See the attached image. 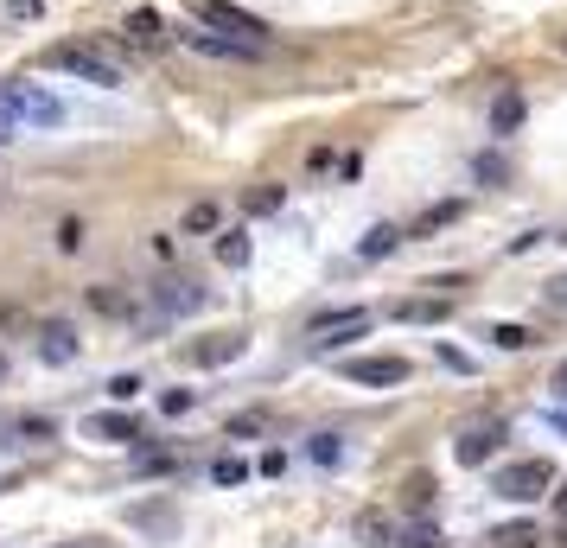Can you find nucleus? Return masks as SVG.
Segmentation results:
<instances>
[{
	"label": "nucleus",
	"instance_id": "nucleus-3",
	"mask_svg": "<svg viewBox=\"0 0 567 548\" xmlns=\"http://www.w3.org/2000/svg\"><path fill=\"white\" fill-rule=\"evenodd\" d=\"M204 300H211V287H204L198 274H173V281L153 287V319L173 325V319H185V313H198Z\"/></svg>",
	"mask_w": 567,
	"mask_h": 548
},
{
	"label": "nucleus",
	"instance_id": "nucleus-4",
	"mask_svg": "<svg viewBox=\"0 0 567 548\" xmlns=\"http://www.w3.org/2000/svg\"><path fill=\"white\" fill-rule=\"evenodd\" d=\"M198 26H211V32H230V39H243V45H268V26L255 20V13L230 7V0H204V7H198Z\"/></svg>",
	"mask_w": 567,
	"mask_h": 548
},
{
	"label": "nucleus",
	"instance_id": "nucleus-5",
	"mask_svg": "<svg viewBox=\"0 0 567 548\" xmlns=\"http://www.w3.org/2000/svg\"><path fill=\"white\" fill-rule=\"evenodd\" d=\"M0 96H7V109L20 115V122H39V128H58L64 122V102L45 96L39 83H0Z\"/></svg>",
	"mask_w": 567,
	"mask_h": 548
},
{
	"label": "nucleus",
	"instance_id": "nucleus-17",
	"mask_svg": "<svg viewBox=\"0 0 567 548\" xmlns=\"http://www.w3.org/2000/svg\"><path fill=\"white\" fill-rule=\"evenodd\" d=\"M395 243H402V230H395V224H376L364 243H357V255H364V262H383V255H395Z\"/></svg>",
	"mask_w": 567,
	"mask_h": 548
},
{
	"label": "nucleus",
	"instance_id": "nucleus-7",
	"mask_svg": "<svg viewBox=\"0 0 567 548\" xmlns=\"http://www.w3.org/2000/svg\"><path fill=\"white\" fill-rule=\"evenodd\" d=\"M179 39L192 45L198 58H230V64H249L255 51H262V45H243V39H230V32H211V26H185Z\"/></svg>",
	"mask_w": 567,
	"mask_h": 548
},
{
	"label": "nucleus",
	"instance_id": "nucleus-10",
	"mask_svg": "<svg viewBox=\"0 0 567 548\" xmlns=\"http://www.w3.org/2000/svg\"><path fill=\"white\" fill-rule=\"evenodd\" d=\"M446 313H453V300H446V294H421V300H395V319H402V325H440Z\"/></svg>",
	"mask_w": 567,
	"mask_h": 548
},
{
	"label": "nucleus",
	"instance_id": "nucleus-6",
	"mask_svg": "<svg viewBox=\"0 0 567 548\" xmlns=\"http://www.w3.org/2000/svg\"><path fill=\"white\" fill-rule=\"evenodd\" d=\"M510 440V427L497 421V415H485V421H472V427H459V440H453V459L459 466H485V459L497 453Z\"/></svg>",
	"mask_w": 567,
	"mask_h": 548
},
{
	"label": "nucleus",
	"instance_id": "nucleus-34",
	"mask_svg": "<svg viewBox=\"0 0 567 548\" xmlns=\"http://www.w3.org/2000/svg\"><path fill=\"white\" fill-rule=\"evenodd\" d=\"M26 325H32V319L20 313V306H7V300H0V332H26Z\"/></svg>",
	"mask_w": 567,
	"mask_h": 548
},
{
	"label": "nucleus",
	"instance_id": "nucleus-24",
	"mask_svg": "<svg viewBox=\"0 0 567 548\" xmlns=\"http://www.w3.org/2000/svg\"><path fill=\"white\" fill-rule=\"evenodd\" d=\"M491 345L497 351H529V345H536V332H529V325H491Z\"/></svg>",
	"mask_w": 567,
	"mask_h": 548
},
{
	"label": "nucleus",
	"instance_id": "nucleus-30",
	"mask_svg": "<svg viewBox=\"0 0 567 548\" xmlns=\"http://www.w3.org/2000/svg\"><path fill=\"white\" fill-rule=\"evenodd\" d=\"M58 249H83V217H64L58 224Z\"/></svg>",
	"mask_w": 567,
	"mask_h": 548
},
{
	"label": "nucleus",
	"instance_id": "nucleus-14",
	"mask_svg": "<svg viewBox=\"0 0 567 548\" xmlns=\"http://www.w3.org/2000/svg\"><path fill=\"white\" fill-rule=\"evenodd\" d=\"M223 230V204L217 198H192L185 204V236H217Z\"/></svg>",
	"mask_w": 567,
	"mask_h": 548
},
{
	"label": "nucleus",
	"instance_id": "nucleus-1",
	"mask_svg": "<svg viewBox=\"0 0 567 548\" xmlns=\"http://www.w3.org/2000/svg\"><path fill=\"white\" fill-rule=\"evenodd\" d=\"M45 64H51V71H64V77H77V83H96V90H115V83H122V64H115L96 39L45 45Z\"/></svg>",
	"mask_w": 567,
	"mask_h": 548
},
{
	"label": "nucleus",
	"instance_id": "nucleus-43",
	"mask_svg": "<svg viewBox=\"0 0 567 548\" xmlns=\"http://www.w3.org/2000/svg\"><path fill=\"white\" fill-rule=\"evenodd\" d=\"M0 383H7V351H0Z\"/></svg>",
	"mask_w": 567,
	"mask_h": 548
},
{
	"label": "nucleus",
	"instance_id": "nucleus-26",
	"mask_svg": "<svg viewBox=\"0 0 567 548\" xmlns=\"http://www.w3.org/2000/svg\"><path fill=\"white\" fill-rule=\"evenodd\" d=\"M134 466H141V472H173V453H166V447H141V453H134Z\"/></svg>",
	"mask_w": 567,
	"mask_h": 548
},
{
	"label": "nucleus",
	"instance_id": "nucleus-38",
	"mask_svg": "<svg viewBox=\"0 0 567 548\" xmlns=\"http://www.w3.org/2000/svg\"><path fill=\"white\" fill-rule=\"evenodd\" d=\"M440 364H446V370H466V376H472V364H466V351H453V345H440Z\"/></svg>",
	"mask_w": 567,
	"mask_h": 548
},
{
	"label": "nucleus",
	"instance_id": "nucleus-42",
	"mask_svg": "<svg viewBox=\"0 0 567 548\" xmlns=\"http://www.w3.org/2000/svg\"><path fill=\"white\" fill-rule=\"evenodd\" d=\"M555 396L567 402V357H561V370H555Z\"/></svg>",
	"mask_w": 567,
	"mask_h": 548
},
{
	"label": "nucleus",
	"instance_id": "nucleus-35",
	"mask_svg": "<svg viewBox=\"0 0 567 548\" xmlns=\"http://www.w3.org/2000/svg\"><path fill=\"white\" fill-rule=\"evenodd\" d=\"M13 134H20V115H13V109H7V96H0V147H7Z\"/></svg>",
	"mask_w": 567,
	"mask_h": 548
},
{
	"label": "nucleus",
	"instance_id": "nucleus-13",
	"mask_svg": "<svg viewBox=\"0 0 567 548\" xmlns=\"http://www.w3.org/2000/svg\"><path fill=\"white\" fill-rule=\"evenodd\" d=\"M523 90H497V102H491V134H517L523 128Z\"/></svg>",
	"mask_w": 567,
	"mask_h": 548
},
{
	"label": "nucleus",
	"instance_id": "nucleus-37",
	"mask_svg": "<svg viewBox=\"0 0 567 548\" xmlns=\"http://www.w3.org/2000/svg\"><path fill=\"white\" fill-rule=\"evenodd\" d=\"M402 491H408V504H427V498H434V478H408Z\"/></svg>",
	"mask_w": 567,
	"mask_h": 548
},
{
	"label": "nucleus",
	"instance_id": "nucleus-15",
	"mask_svg": "<svg viewBox=\"0 0 567 548\" xmlns=\"http://www.w3.org/2000/svg\"><path fill=\"white\" fill-rule=\"evenodd\" d=\"M364 332H370V313L351 319V325H332V332H313V351H345V345H357Z\"/></svg>",
	"mask_w": 567,
	"mask_h": 548
},
{
	"label": "nucleus",
	"instance_id": "nucleus-27",
	"mask_svg": "<svg viewBox=\"0 0 567 548\" xmlns=\"http://www.w3.org/2000/svg\"><path fill=\"white\" fill-rule=\"evenodd\" d=\"M402 548H440V529H434V523H415V529H402Z\"/></svg>",
	"mask_w": 567,
	"mask_h": 548
},
{
	"label": "nucleus",
	"instance_id": "nucleus-31",
	"mask_svg": "<svg viewBox=\"0 0 567 548\" xmlns=\"http://www.w3.org/2000/svg\"><path fill=\"white\" fill-rule=\"evenodd\" d=\"M39 13H45V0H7V20H39Z\"/></svg>",
	"mask_w": 567,
	"mask_h": 548
},
{
	"label": "nucleus",
	"instance_id": "nucleus-41",
	"mask_svg": "<svg viewBox=\"0 0 567 548\" xmlns=\"http://www.w3.org/2000/svg\"><path fill=\"white\" fill-rule=\"evenodd\" d=\"M548 498H555V517L567 523V485H555V491H548Z\"/></svg>",
	"mask_w": 567,
	"mask_h": 548
},
{
	"label": "nucleus",
	"instance_id": "nucleus-19",
	"mask_svg": "<svg viewBox=\"0 0 567 548\" xmlns=\"http://www.w3.org/2000/svg\"><path fill=\"white\" fill-rule=\"evenodd\" d=\"M491 542L497 548H542V529L536 523H504V529H491Z\"/></svg>",
	"mask_w": 567,
	"mask_h": 548
},
{
	"label": "nucleus",
	"instance_id": "nucleus-21",
	"mask_svg": "<svg viewBox=\"0 0 567 548\" xmlns=\"http://www.w3.org/2000/svg\"><path fill=\"white\" fill-rule=\"evenodd\" d=\"M217 262L223 268H243L249 262V236L243 230H217Z\"/></svg>",
	"mask_w": 567,
	"mask_h": 548
},
{
	"label": "nucleus",
	"instance_id": "nucleus-22",
	"mask_svg": "<svg viewBox=\"0 0 567 548\" xmlns=\"http://www.w3.org/2000/svg\"><path fill=\"white\" fill-rule=\"evenodd\" d=\"M243 338H217V345H192V364H236Z\"/></svg>",
	"mask_w": 567,
	"mask_h": 548
},
{
	"label": "nucleus",
	"instance_id": "nucleus-39",
	"mask_svg": "<svg viewBox=\"0 0 567 548\" xmlns=\"http://www.w3.org/2000/svg\"><path fill=\"white\" fill-rule=\"evenodd\" d=\"M313 459H319V466H332V459H338V440H332V434L313 440Z\"/></svg>",
	"mask_w": 567,
	"mask_h": 548
},
{
	"label": "nucleus",
	"instance_id": "nucleus-36",
	"mask_svg": "<svg viewBox=\"0 0 567 548\" xmlns=\"http://www.w3.org/2000/svg\"><path fill=\"white\" fill-rule=\"evenodd\" d=\"M20 434H32V440H51V434H58V427H51L45 415H26V421H20Z\"/></svg>",
	"mask_w": 567,
	"mask_h": 548
},
{
	"label": "nucleus",
	"instance_id": "nucleus-2",
	"mask_svg": "<svg viewBox=\"0 0 567 548\" xmlns=\"http://www.w3.org/2000/svg\"><path fill=\"white\" fill-rule=\"evenodd\" d=\"M555 491V459H517L510 472H497V498L510 504H536Z\"/></svg>",
	"mask_w": 567,
	"mask_h": 548
},
{
	"label": "nucleus",
	"instance_id": "nucleus-11",
	"mask_svg": "<svg viewBox=\"0 0 567 548\" xmlns=\"http://www.w3.org/2000/svg\"><path fill=\"white\" fill-rule=\"evenodd\" d=\"M39 357H45V364H71V357H77V332L64 319L39 325Z\"/></svg>",
	"mask_w": 567,
	"mask_h": 548
},
{
	"label": "nucleus",
	"instance_id": "nucleus-16",
	"mask_svg": "<svg viewBox=\"0 0 567 548\" xmlns=\"http://www.w3.org/2000/svg\"><path fill=\"white\" fill-rule=\"evenodd\" d=\"M83 300H90V306H96L102 319H128V306H134V300L122 294V287H109V281H102V287H90V294H83Z\"/></svg>",
	"mask_w": 567,
	"mask_h": 548
},
{
	"label": "nucleus",
	"instance_id": "nucleus-25",
	"mask_svg": "<svg viewBox=\"0 0 567 548\" xmlns=\"http://www.w3.org/2000/svg\"><path fill=\"white\" fill-rule=\"evenodd\" d=\"M281 185H255V192H243V204H249V217H268V211H281Z\"/></svg>",
	"mask_w": 567,
	"mask_h": 548
},
{
	"label": "nucleus",
	"instance_id": "nucleus-33",
	"mask_svg": "<svg viewBox=\"0 0 567 548\" xmlns=\"http://www.w3.org/2000/svg\"><path fill=\"white\" fill-rule=\"evenodd\" d=\"M109 396H115V402H134V396H141V376H115Z\"/></svg>",
	"mask_w": 567,
	"mask_h": 548
},
{
	"label": "nucleus",
	"instance_id": "nucleus-9",
	"mask_svg": "<svg viewBox=\"0 0 567 548\" xmlns=\"http://www.w3.org/2000/svg\"><path fill=\"white\" fill-rule=\"evenodd\" d=\"M345 376L364 389H395V383H408V357H351Z\"/></svg>",
	"mask_w": 567,
	"mask_h": 548
},
{
	"label": "nucleus",
	"instance_id": "nucleus-12",
	"mask_svg": "<svg viewBox=\"0 0 567 548\" xmlns=\"http://www.w3.org/2000/svg\"><path fill=\"white\" fill-rule=\"evenodd\" d=\"M459 217H466V204H459V198H440V204H427V211L415 217V230H408V236H415V243H421V236H440V230H453Z\"/></svg>",
	"mask_w": 567,
	"mask_h": 548
},
{
	"label": "nucleus",
	"instance_id": "nucleus-23",
	"mask_svg": "<svg viewBox=\"0 0 567 548\" xmlns=\"http://www.w3.org/2000/svg\"><path fill=\"white\" fill-rule=\"evenodd\" d=\"M351 319H364V306H325V313L306 319V338H313V332H332V325H351Z\"/></svg>",
	"mask_w": 567,
	"mask_h": 548
},
{
	"label": "nucleus",
	"instance_id": "nucleus-29",
	"mask_svg": "<svg viewBox=\"0 0 567 548\" xmlns=\"http://www.w3.org/2000/svg\"><path fill=\"white\" fill-rule=\"evenodd\" d=\"M192 389H166V396H160V408H166V415H192Z\"/></svg>",
	"mask_w": 567,
	"mask_h": 548
},
{
	"label": "nucleus",
	"instance_id": "nucleus-8",
	"mask_svg": "<svg viewBox=\"0 0 567 548\" xmlns=\"http://www.w3.org/2000/svg\"><path fill=\"white\" fill-rule=\"evenodd\" d=\"M122 39H128L134 51H147V58H153V51H166V45H173V26H166L153 7H134L128 20H122Z\"/></svg>",
	"mask_w": 567,
	"mask_h": 548
},
{
	"label": "nucleus",
	"instance_id": "nucleus-32",
	"mask_svg": "<svg viewBox=\"0 0 567 548\" xmlns=\"http://www.w3.org/2000/svg\"><path fill=\"white\" fill-rule=\"evenodd\" d=\"M478 179H485V185H504V160H497V153H478Z\"/></svg>",
	"mask_w": 567,
	"mask_h": 548
},
{
	"label": "nucleus",
	"instance_id": "nucleus-20",
	"mask_svg": "<svg viewBox=\"0 0 567 548\" xmlns=\"http://www.w3.org/2000/svg\"><path fill=\"white\" fill-rule=\"evenodd\" d=\"M90 434L96 440H134V434H141V421H134V415H96Z\"/></svg>",
	"mask_w": 567,
	"mask_h": 548
},
{
	"label": "nucleus",
	"instance_id": "nucleus-28",
	"mask_svg": "<svg viewBox=\"0 0 567 548\" xmlns=\"http://www.w3.org/2000/svg\"><path fill=\"white\" fill-rule=\"evenodd\" d=\"M211 478H217V485H243V478H249V466H243V459H217V466H211Z\"/></svg>",
	"mask_w": 567,
	"mask_h": 548
},
{
	"label": "nucleus",
	"instance_id": "nucleus-44",
	"mask_svg": "<svg viewBox=\"0 0 567 548\" xmlns=\"http://www.w3.org/2000/svg\"><path fill=\"white\" fill-rule=\"evenodd\" d=\"M561 58H567V32H561Z\"/></svg>",
	"mask_w": 567,
	"mask_h": 548
},
{
	"label": "nucleus",
	"instance_id": "nucleus-40",
	"mask_svg": "<svg viewBox=\"0 0 567 548\" xmlns=\"http://www.w3.org/2000/svg\"><path fill=\"white\" fill-rule=\"evenodd\" d=\"M542 294H548V300H555V306H567V281H548V287H542Z\"/></svg>",
	"mask_w": 567,
	"mask_h": 548
},
{
	"label": "nucleus",
	"instance_id": "nucleus-18",
	"mask_svg": "<svg viewBox=\"0 0 567 548\" xmlns=\"http://www.w3.org/2000/svg\"><path fill=\"white\" fill-rule=\"evenodd\" d=\"M389 536H395V523L383 517V510H364V517H357V542H370V548H389Z\"/></svg>",
	"mask_w": 567,
	"mask_h": 548
}]
</instances>
